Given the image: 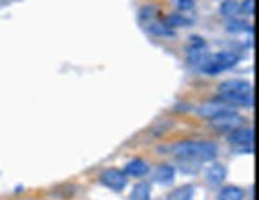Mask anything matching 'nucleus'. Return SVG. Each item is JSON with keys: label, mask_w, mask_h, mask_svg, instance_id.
Listing matches in <instances>:
<instances>
[{"label": "nucleus", "mask_w": 259, "mask_h": 200, "mask_svg": "<svg viewBox=\"0 0 259 200\" xmlns=\"http://www.w3.org/2000/svg\"><path fill=\"white\" fill-rule=\"evenodd\" d=\"M171 152L181 160L202 164L216 158L218 146L210 141H181L173 146Z\"/></svg>", "instance_id": "1"}, {"label": "nucleus", "mask_w": 259, "mask_h": 200, "mask_svg": "<svg viewBox=\"0 0 259 200\" xmlns=\"http://www.w3.org/2000/svg\"><path fill=\"white\" fill-rule=\"evenodd\" d=\"M219 99L235 106H251L253 104V87L245 80H227L219 85Z\"/></svg>", "instance_id": "2"}, {"label": "nucleus", "mask_w": 259, "mask_h": 200, "mask_svg": "<svg viewBox=\"0 0 259 200\" xmlns=\"http://www.w3.org/2000/svg\"><path fill=\"white\" fill-rule=\"evenodd\" d=\"M237 63H238V56L234 52H219L208 58L202 72L208 75H216L221 74L223 71H227V69H232Z\"/></svg>", "instance_id": "3"}, {"label": "nucleus", "mask_w": 259, "mask_h": 200, "mask_svg": "<svg viewBox=\"0 0 259 200\" xmlns=\"http://www.w3.org/2000/svg\"><path fill=\"white\" fill-rule=\"evenodd\" d=\"M210 124L214 130L221 133H231L234 130L243 127L245 124V117L240 115L238 112L234 111H226L223 114H219L213 118H210Z\"/></svg>", "instance_id": "4"}, {"label": "nucleus", "mask_w": 259, "mask_h": 200, "mask_svg": "<svg viewBox=\"0 0 259 200\" xmlns=\"http://www.w3.org/2000/svg\"><path fill=\"white\" fill-rule=\"evenodd\" d=\"M210 52H208L206 44L202 38H194V42L189 45L187 48V61L191 66L197 67V69H203V66L206 64L208 58H210Z\"/></svg>", "instance_id": "5"}, {"label": "nucleus", "mask_w": 259, "mask_h": 200, "mask_svg": "<svg viewBox=\"0 0 259 200\" xmlns=\"http://www.w3.org/2000/svg\"><path fill=\"white\" fill-rule=\"evenodd\" d=\"M99 181L106 187L112 189V191H123L128 183V176L123 173V170L107 168L101 173V176H99Z\"/></svg>", "instance_id": "6"}, {"label": "nucleus", "mask_w": 259, "mask_h": 200, "mask_svg": "<svg viewBox=\"0 0 259 200\" xmlns=\"http://www.w3.org/2000/svg\"><path fill=\"white\" fill-rule=\"evenodd\" d=\"M226 111H232V106L224 103L223 99L216 98V99H211V101L203 103L200 107L197 109V114L200 117H205V118H213V117L223 114Z\"/></svg>", "instance_id": "7"}, {"label": "nucleus", "mask_w": 259, "mask_h": 200, "mask_svg": "<svg viewBox=\"0 0 259 200\" xmlns=\"http://www.w3.org/2000/svg\"><path fill=\"white\" fill-rule=\"evenodd\" d=\"M254 141V130L240 127L229 133V143L234 144L235 147H253Z\"/></svg>", "instance_id": "8"}, {"label": "nucleus", "mask_w": 259, "mask_h": 200, "mask_svg": "<svg viewBox=\"0 0 259 200\" xmlns=\"http://www.w3.org/2000/svg\"><path fill=\"white\" fill-rule=\"evenodd\" d=\"M123 173L126 176H135V178H141L149 173V165L141 158H133L125 165Z\"/></svg>", "instance_id": "9"}, {"label": "nucleus", "mask_w": 259, "mask_h": 200, "mask_svg": "<svg viewBox=\"0 0 259 200\" xmlns=\"http://www.w3.org/2000/svg\"><path fill=\"white\" fill-rule=\"evenodd\" d=\"M162 19L160 10H158L155 5H144L141 10H139V21L146 26H151L152 23Z\"/></svg>", "instance_id": "10"}, {"label": "nucleus", "mask_w": 259, "mask_h": 200, "mask_svg": "<svg viewBox=\"0 0 259 200\" xmlns=\"http://www.w3.org/2000/svg\"><path fill=\"white\" fill-rule=\"evenodd\" d=\"M226 179V168L219 164H213L206 170V181L211 186H221Z\"/></svg>", "instance_id": "11"}, {"label": "nucleus", "mask_w": 259, "mask_h": 200, "mask_svg": "<svg viewBox=\"0 0 259 200\" xmlns=\"http://www.w3.org/2000/svg\"><path fill=\"white\" fill-rule=\"evenodd\" d=\"M175 168L171 165H160L157 170H155V173H154V179L157 183H160V184H170L173 179H175Z\"/></svg>", "instance_id": "12"}, {"label": "nucleus", "mask_w": 259, "mask_h": 200, "mask_svg": "<svg viewBox=\"0 0 259 200\" xmlns=\"http://www.w3.org/2000/svg\"><path fill=\"white\" fill-rule=\"evenodd\" d=\"M218 200H245V191L237 186H226L219 191Z\"/></svg>", "instance_id": "13"}, {"label": "nucleus", "mask_w": 259, "mask_h": 200, "mask_svg": "<svg viewBox=\"0 0 259 200\" xmlns=\"http://www.w3.org/2000/svg\"><path fill=\"white\" fill-rule=\"evenodd\" d=\"M147 31L154 35H158V37H173L175 35V29L168 26L163 19H158V21L152 23L151 26H147Z\"/></svg>", "instance_id": "14"}, {"label": "nucleus", "mask_w": 259, "mask_h": 200, "mask_svg": "<svg viewBox=\"0 0 259 200\" xmlns=\"http://www.w3.org/2000/svg\"><path fill=\"white\" fill-rule=\"evenodd\" d=\"M194 197V186L187 184V186H181L176 187L168 194L166 200H192Z\"/></svg>", "instance_id": "15"}, {"label": "nucleus", "mask_w": 259, "mask_h": 200, "mask_svg": "<svg viewBox=\"0 0 259 200\" xmlns=\"http://www.w3.org/2000/svg\"><path fill=\"white\" fill-rule=\"evenodd\" d=\"M132 200H151V187H149V184H136L132 191Z\"/></svg>", "instance_id": "16"}, {"label": "nucleus", "mask_w": 259, "mask_h": 200, "mask_svg": "<svg viewBox=\"0 0 259 200\" xmlns=\"http://www.w3.org/2000/svg\"><path fill=\"white\" fill-rule=\"evenodd\" d=\"M219 13L224 18H235V15L238 13V2L237 0H224L221 4V8H219Z\"/></svg>", "instance_id": "17"}, {"label": "nucleus", "mask_w": 259, "mask_h": 200, "mask_svg": "<svg viewBox=\"0 0 259 200\" xmlns=\"http://www.w3.org/2000/svg\"><path fill=\"white\" fill-rule=\"evenodd\" d=\"M227 31L231 32V34H242L245 31H250V24H248L246 21H243V19H235L232 18L231 21L227 23Z\"/></svg>", "instance_id": "18"}, {"label": "nucleus", "mask_w": 259, "mask_h": 200, "mask_svg": "<svg viewBox=\"0 0 259 200\" xmlns=\"http://www.w3.org/2000/svg\"><path fill=\"white\" fill-rule=\"evenodd\" d=\"M165 23H166L168 26H170L171 29H175V27H184V26H187V24H191L186 16L179 15V13H171L170 16H168V18L165 19Z\"/></svg>", "instance_id": "19"}, {"label": "nucleus", "mask_w": 259, "mask_h": 200, "mask_svg": "<svg viewBox=\"0 0 259 200\" xmlns=\"http://www.w3.org/2000/svg\"><path fill=\"white\" fill-rule=\"evenodd\" d=\"M238 12H242L245 15H253L254 13V0H243L238 5Z\"/></svg>", "instance_id": "20"}, {"label": "nucleus", "mask_w": 259, "mask_h": 200, "mask_svg": "<svg viewBox=\"0 0 259 200\" xmlns=\"http://www.w3.org/2000/svg\"><path fill=\"white\" fill-rule=\"evenodd\" d=\"M176 5L183 12H189V10H192L195 7V0H176Z\"/></svg>", "instance_id": "21"}]
</instances>
